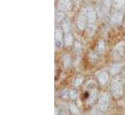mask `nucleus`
<instances>
[{
  "label": "nucleus",
  "instance_id": "nucleus-1",
  "mask_svg": "<svg viewBox=\"0 0 125 115\" xmlns=\"http://www.w3.org/2000/svg\"><path fill=\"white\" fill-rule=\"evenodd\" d=\"M112 92L116 98H120L123 94V88H122V83L119 79H115L112 82Z\"/></svg>",
  "mask_w": 125,
  "mask_h": 115
},
{
  "label": "nucleus",
  "instance_id": "nucleus-2",
  "mask_svg": "<svg viewBox=\"0 0 125 115\" xmlns=\"http://www.w3.org/2000/svg\"><path fill=\"white\" fill-rule=\"evenodd\" d=\"M109 102H110V98L109 95L107 93H104L101 95L100 99H99V108L101 111H107V109L109 108Z\"/></svg>",
  "mask_w": 125,
  "mask_h": 115
},
{
  "label": "nucleus",
  "instance_id": "nucleus-3",
  "mask_svg": "<svg viewBox=\"0 0 125 115\" xmlns=\"http://www.w3.org/2000/svg\"><path fill=\"white\" fill-rule=\"evenodd\" d=\"M97 78H98L99 82H100L102 85H105V84L108 82V80H109V75H108L106 72L101 71V72H99V73L97 74Z\"/></svg>",
  "mask_w": 125,
  "mask_h": 115
},
{
  "label": "nucleus",
  "instance_id": "nucleus-4",
  "mask_svg": "<svg viewBox=\"0 0 125 115\" xmlns=\"http://www.w3.org/2000/svg\"><path fill=\"white\" fill-rule=\"evenodd\" d=\"M62 32L59 28L55 30V47L57 48H59L62 46Z\"/></svg>",
  "mask_w": 125,
  "mask_h": 115
},
{
  "label": "nucleus",
  "instance_id": "nucleus-5",
  "mask_svg": "<svg viewBox=\"0 0 125 115\" xmlns=\"http://www.w3.org/2000/svg\"><path fill=\"white\" fill-rule=\"evenodd\" d=\"M124 54V46L122 44L118 45L115 47V50H114V55L115 58H121Z\"/></svg>",
  "mask_w": 125,
  "mask_h": 115
},
{
  "label": "nucleus",
  "instance_id": "nucleus-6",
  "mask_svg": "<svg viewBox=\"0 0 125 115\" xmlns=\"http://www.w3.org/2000/svg\"><path fill=\"white\" fill-rule=\"evenodd\" d=\"M87 23H88V19H87V18H85V17H83V16L80 17L79 21H78V26H79L80 28L83 29Z\"/></svg>",
  "mask_w": 125,
  "mask_h": 115
},
{
  "label": "nucleus",
  "instance_id": "nucleus-7",
  "mask_svg": "<svg viewBox=\"0 0 125 115\" xmlns=\"http://www.w3.org/2000/svg\"><path fill=\"white\" fill-rule=\"evenodd\" d=\"M121 69H122V65L121 64H115L110 68V72H111L112 75H115V74L119 73L121 71Z\"/></svg>",
  "mask_w": 125,
  "mask_h": 115
},
{
  "label": "nucleus",
  "instance_id": "nucleus-8",
  "mask_svg": "<svg viewBox=\"0 0 125 115\" xmlns=\"http://www.w3.org/2000/svg\"><path fill=\"white\" fill-rule=\"evenodd\" d=\"M64 39H65V45L66 46H70L71 44H72V42H73V37H72V35L70 34V32H67L66 34H65V36H64Z\"/></svg>",
  "mask_w": 125,
  "mask_h": 115
},
{
  "label": "nucleus",
  "instance_id": "nucleus-9",
  "mask_svg": "<svg viewBox=\"0 0 125 115\" xmlns=\"http://www.w3.org/2000/svg\"><path fill=\"white\" fill-rule=\"evenodd\" d=\"M70 64H71V59H70V57L68 55H65L63 57V66L65 68H68L70 66Z\"/></svg>",
  "mask_w": 125,
  "mask_h": 115
},
{
  "label": "nucleus",
  "instance_id": "nucleus-10",
  "mask_svg": "<svg viewBox=\"0 0 125 115\" xmlns=\"http://www.w3.org/2000/svg\"><path fill=\"white\" fill-rule=\"evenodd\" d=\"M97 50H98V51H100V52H102V51L104 50V42H103V41H100V42L98 43Z\"/></svg>",
  "mask_w": 125,
  "mask_h": 115
},
{
  "label": "nucleus",
  "instance_id": "nucleus-11",
  "mask_svg": "<svg viewBox=\"0 0 125 115\" xmlns=\"http://www.w3.org/2000/svg\"><path fill=\"white\" fill-rule=\"evenodd\" d=\"M70 97H71V99H72V100L77 99V98H78V93H77V91L72 90V91L70 92Z\"/></svg>",
  "mask_w": 125,
  "mask_h": 115
},
{
  "label": "nucleus",
  "instance_id": "nucleus-12",
  "mask_svg": "<svg viewBox=\"0 0 125 115\" xmlns=\"http://www.w3.org/2000/svg\"><path fill=\"white\" fill-rule=\"evenodd\" d=\"M83 77H78L76 78V80H75V85H77V86L80 85V84L83 82Z\"/></svg>",
  "mask_w": 125,
  "mask_h": 115
},
{
  "label": "nucleus",
  "instance_id": "nucleus-13",
  "mask_svg": "<svg viewBox=\"0 0 125 115\" xmlns=\"http://www.w3.org/2000/svg\"><path fill=\"white\" fill-rule=\"evenodd\" d=\"M70 107H71V111H72V112H74V113H76V114L78 113V108H77L74 105H71Z\"/></svg>",
  "mask_w": 125,
  "mask_h": 115
},
{
  "label": "nucleus",
  "instance_id": "nucleus-14",
  "mask_svg": "<svg viewBox=\"0 0 125 115\" xmlns=\"http://www.w3.org/2000/svg\"><path fill=\"white\" fill-rule=\"evenodd\" d=\"M91 115H99V114H98L97 112H95V111H93V112H92V114H91Z\"/></svg>",
  "mask_w": 125,
  "mask_h": 115
}]
</instances>
